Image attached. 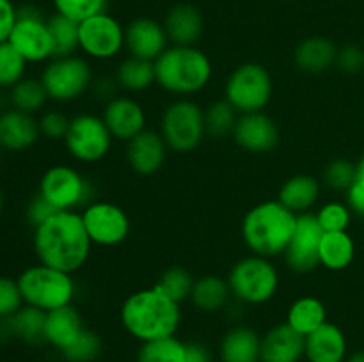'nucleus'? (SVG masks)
Segmentation results:
<instances>
[{
  "mask_svg": "<svg viewBox=\"0 0 364 362\" xmlns=\"http://www.w3.org/2000/svg\"><path fill=\"white\" fill-rule=\"evenodd\" d=\"M231 290L228 279L220 275H203L196 279L191 293V302L201 312H219L226 309L231 300Z\"/></svg>",
  "mask_w": 364,
  "mask_h": 362,
  "instance_id": "nucleus-28",
  "label": "nucleus"
},
{
  "mask_svg": "<svg viewBox=\"0 0 364 362\" xmlns=\"http://www.w3.org/2000/svg\"><path fill=\"white\" fill-rule=\"evenodd\" d=\"M38 121L41 137L48 138V141H64V137L68 133V128H70L71 117H68L60 110L52 109L45 110Z\"/></svg>",
  "mask_w": 364,
  "mask_h": 362,
  "instance_id": "nucleus-44",
  "label": "nucleus"
},
{
  "mask_svg": "<svg viewBox=\"0 0 364 362\" xmlns=\"http://www.w3.org/2000/svg\"><path fill=\"white\" fill-rule=\"evenodd\" d=\"M347 204L352 213H355V215L364 219V187L361 183H358V181H354V185L348 188Z\"/></svg>",
  "mask_w": 364,
  "mask_h": 362,
  "instance_id": "nucleus-48",
  "label": "nucleus"
},
{
  "mask_svg": "<svg viewBox=\"0 0 364 362\" xmlns=\"http://www.w3.org/2000/svg\"><path fill=\"white\" fill-rule=\"evenodd\" d=\"M231 297L245 305H263L279 290V272L272 259L263 256H245L231 266L228 273Z\"/></svg>",
  "mask_w": 364,
  "mask_h": 362,
  "instance_id": "nucleus-6",
  "label": "nucleus"
},
{
  "mask_svg": "<svg viewBox=\"0 0 364 362\" xmlns=\"http://www.w3.org/2000/svg\"><path fill=\"white\" fill-rule=\"evenodd\" d=\"M323 229L320 227L315 213L308 212L297 216V227L290 245L284 251V261L291 272L309 273L320 266V241Z\"/></svg>",
  "mask_w": 364,
  "mask_h": 362,
  "instance_id": "nucleus-15",
  "label": "nucleus"
},
{
  "mask_svg": "<svg viewBox=\"0 0 364 362\" xmlns=\"http://www.w3.org/2000/svg\"><path fill=\"white\" fill-rule=\"evenodd\" d=\"M38 192L59 212H82L92 197L87 177L68 163L50 165L39 177Z\"/></svg>",
  "mask_w": 364,
  "mask_h": 362,
  "instance_id": "nucleus-10",
  "label": "nucleus"
},
{
  "mask_svg": "<svg viewBox=\"0 0 364 362\" xmlns=\"http://www.w3.org/2000/svg\"><path fill=\"white\" fill-rule=\"evenodd\" d=\"M13 337L27 344L45 343L46 312L38 307L25 304L20 311L9 318Z\"/></svg>",
  "mask_w": 364,
  "mask_h": 362,
  "instance_id": "nucleus-33",
  "label": "nucleus"
},
{
  "mask_svg": "<svg viewBox=\"0 0 364 362\" xmlns=\"http://www.w3.org/2000/svg\"><path fill=\"white\" fill-rule=\"evenodd\" d=\"M52 4L57 14L80 23L96 14L107 13L110 0H52Z\"/></svg>",
  "mask_w": 364,
  "mask_h": 362,
  "instance_id": "nucleus-40",
  "label": "nucleus"
},
{
  "mask_svg": "<svg viewBox=\"0 0 364 362\" xmlns=\"http://www.w3.org/2000/svg\"><path fill=\"white\" fill-rule=\"evenodd\" d=\"M233 141L240 149L255 155L272 151L279 142V128L265 112L242 114L233 130Z\"/></svg>",
  "mask_w": 364,
  "mask_h": 362,
  "instance_id": "nucleus-18",
  "label": "nucleus"
},
{
  "mask_svg": "<svg viewBox=\"0 0 364 362\" xmlns=\"http://www.w3.org/2000/svg\"><path fill=\"white\" fill-rule=\"evenodd\" d=\"M114 141L128 142L148 130V116L141 102L127 94H116L105 103L102 114Z\"/></svg>",
  "mask_w": 364,
  "mask_h": 362,
  "instance_id": "nucleus-16",
  "label": "nucleus"
},
{
  "mask_svg": "<svg viewBox=\"0 0 364 362\" xmlns=\"http://www.w3.org/2000/svg\"><path fill=\"white\" fill-rule=\"evenodd\" d=\"M102 337L95 330L85 327L78 334L77 339L60 351V355L68 362H95L100 357V353H102Z\"/></svg>",
  "mask_w": 364,
  "mask_h": 362,
  "instance_id": "nucleus-39",
  "label": "nucleus"
},
{
  "mask_svg": "<svg viewBox=\"0 0 364 362\" xmlns=\"http://www.w3.org/2000/svg\"><path fill=\"white\" fill-rule=\"evenodd\" d=\"M18 18V6L13 0H0V43L9 39L11 31Z\"/></svg>",
  "mask_w": 364,
  "mask_h": 362,
  "instance_id": "nucleus-47",
  "label": "nucleus"
},
{
  "mask_svg": "<svg viewBox=\"0 0 364 362\" xmlns=\"http://www.w3.org/2000/svg\"><path fill=\"white\" fill-rule=\"evenodd\" d=\"M304 350L306 337L295 332L287 322L277 323L262 336L259 362H301Z\"/></svg>",
  "mask_w": 364,
  "mask_h": 362,
  "instance_id": "nucleus-21",
  "label": "nucleus"
},
{
  "mask_svg": "<svg viewBox=\"0 0 364 362\" xmlns=\"http://www.w3.org/2000/svg\"><path fill=\"white\" fill-rule=\"evenodd\" d=\"M320 181L309 174H295L288 177L279 188L277 201L287 206L295 215L311 212L313 206L318 202Z\"/></svg>",
  "mask_w": 364,
  "mask_h": 362,
  "instance_id": "nucleus-27",
  "label": "nucleus"
},
{
  "mask_svg": "<svg viewBox=\"0 0 364 362\" xmlns=\"http://www.w3.org/2000/svg\"><path fill=\"white\" fill-rule=\"evenodd\" d=\"M166 141L160 131L144 130L127 142V162L128 167L139 176H153L164 167L167 160Z\"/></svg>",
  "mask_w": 364,
  "mask_h": 362,
  "instance_id": "nucleus-19",
  "label": "nucleus"
},
{
  "mask_svg": "<svg viewBox=\"0 0 364 362\" xmlns=\"http://www.w3.org/2000/svg\"><path fill=\"white\" fill-rule=\"evenodd\" d=\"M348 357L347 336L336 323L326 322L306 336L304 358L308 362H345Z\"/></svg>",
  "mask_w": 364,
  "mask_h": 362,
  "instance_id": "nucleus-22",
  "label": "nucleus"
},
{
  "mask_svg": "<svg viewBox=\"0 0 364 362\" xmlns=\"http://www.w3.org/2000/svg\"><path fill=\"white\" fill-rule=\"evenodd\" d=\"M187 343L176 336L141 343L137 362H185Z\"/></svg>",
  "mask_w": 364,
  "mask_h": 362,
  "instance_id": "nucleus-34",
  "label": "nucleus"
},
{
  "mask_svg": "<svg viewBox=\"0 0 364 362\" xmlns=\"http://www.w3.org/2000/svg\"><path fill=\"white\" fill-rule=\"evenodd\" d=\"M41 138L39 121L36 116L6 109L0 112V148L7 153H21L38 144Z\"/></svg>",
  "mask_w": 364,
  "mask_h": 362,
  "instance_id": "nucleus-20",
  "label": "nucleus"
},
{
  "mask_svg": "<svg viewBox=\"0 0 364 362\" xmlns=\"http://www.w3.org/2000/svg\"><path fill=\"white\" fill-rule=\"evenodd\" d=\"M169 46L164 23L153 18H135L124 28V50L130 57L155 62Z\"/></svg>",
  "mask_w": 364,
  "mask_h": 362,
  "instance_id": "nucleus-17",
  "label": "nucleus"
},
{
  "mask_svg": "<svg viewBox=\"0 0 364 362\" xmlns=\"http://www.w3.org/2000/svg\"><path fill=\"white\" fill-rule=\"evenodd\" d=\"M63 142L73 160L80 163H96L109 155L114 137L102 116L82 112L71 117L70 128Z\"/></svg>",
  "mask_w": 364,
  "mask_h": 362,
  "instance_id": "nucleus-11",
  "label": "nucleus"
},
{
  "mask_svg": "<svg viewBox=\"0 0 364 362\" xmlns=\"http://www.w3.org/2000/svg\"><path fill=\"white\" fill-rule=\"evenodd\" d=\"M156 85L167 94L188 98L208 87L213 78V62L198 46L171 45L155 60Z\"/></svg>",
  "mask_w": 364,
  "mask_h": 362,
  "instance_id": "nucleus-4",
  "label": "nucleus"
},
{
  "mask_svg": "<svg viewBox=\"0 0 364 362\" xmlns=\"http://www.w3.org/2000/svg\"><path fill=\"white\" fill-rule=\"evenodd\" d=\"M327 319V307L320 298L306 295L291 302L287 312V323L301 336H309L323 325Z\"/></svg>",
  "mask_w": 364,
  "mask_h": 362,
  "instance_id": "nucleus-29",
  "label": "nucleus"
},
{
  "mask_svg": "<svg viewBox=\"0 0 364 362\" xmlns=\"http://www.w3.org/2000/svg\"><path fill=\"white\" fill-rule=\"evenodd\" d=\"M297 216L277 199L252 206L240 226L245 247L252 254L269 259L283 256L297 227Z\"/></svg>",
  "mask_w": 364,
  "mask_h": 362,
  "instance_id": "nucleus-3",
  "label": "nucleus"
},
{
  "mask_svg": "<svg viewBox=\"0 0 364 362\" xmlns=\"http://www.w3.org/2000/svg\"><path fill=\"white\" fill-rule=\"evenodd\" d=\"M48 27L53 41V57H66L78 52V21L53 13L48 16Z\"/></svg>",
  "mask_w": 364,
  "mask_h": 362,
  "instance_id": "nucleus-35",
  "label": "nucleus"
},
{
  "mask_svg": "<svg viewBox=\"0 0 364 362\" xmlns=\"http://www.w3.org/2000/svg\"><path fill=\"white\" fill-rule=\"evenodd\" d=\"M114 78L117 82V87H121L123 91L132 92V94L142 92L156 84L155 62L128 55L119 62Z\"/></svg>",
  "mask_w": 364,
  "mask_h": 362,
  "instance_id": "nucleus-31",
  "label": "nucleus"
},
{
  "mask_svg": "<svg viewBox=\"0 0 364 362\" xmlns=\"http://www.w3.org/2000/svg\"><path fill=\"white\" fill-rule=\"evenodd\" d=\"M7 41L28 64H46L53 59V41L48 18L32 4L18 7V18Z\"/></svg>",
  "mask_w": 364,
  "mask_h": 362,
  "instance_id": "nucleus-12",
  "label": "nucleus"
},
{
  "mask_svg": "<svg viewBox=\"0 0 364 362\" xmlns=\"http://www.w3.org/2000/svg\"><path fill=\"white\" fill-rule=\"evenodd\" d=\"M185 362H213V357L205 344L192 341V343H187Z\"/></svg>",
  "mask_w": 364,
  "mask_h": 362,
  "instance_id": "nucleus-49",
  "label": "nucleus"
},
{
  "mask_svg": "<svg viewBox=\"0 0 364 362\" xmlns=\"http://www.w3.org/2000/svg\"><path fill=\"white\" fill-rule=\"evenodd\" d=\"M4 206H6V197H4V192L0 190V215H2L4 212Z\"/></svg>",
  "mask_w": 364,
  "mask_h": 362,
  "instance_id": "nucleus-53",
  "label": "nucleus"
},
{
  "mask_svg": "<svg viewBox=\"0 0 364 362\" xmlns=\"http://www.w3.org/2000/svg\"><path fill=\"white\" fill-rule=\"evenodd\" d=\"M338 48L329 38L311 35L295 46V66L308 75H320L336 64Z\"/></svg>",
  "mask_w": 364,
  "mask_h": 362,
  "instance_id": "nucleus-26",
  "label": "nucleus"
},
{
  "mask_svg": "<svg viewBox=\"0 0 364 362\" xmlns=\"http://www.w3.org/2000/svg\"><path fill=\"white\" fill-rule=\"evenodd\" d=\"M85 329L82 314L73 304L46 312L45 343L63 351Z\"/></svg>",
  "mask_w": 364,
  "mask_h": 362,
  "instance_id": "nucleus-25",
  "label": "nucleus"
},
{
  "mask_svg": "<svg viewBox=\"0 0 364 362\" xmlns=\"http://www.w3.org/2000/svg\"><path fill=\"white\" fill-rule=\"evenodd\" d=\"M274 80L269 67L259 62H244L235 67L224 82L223 98L238 114L263 112L272 102Z\"/></svg>",
  "mask_w": 364,
  "mask_h": 362,
  "instance_id": "nucleus-7",
  "label": "nucleus"
},
{
  "mask_svg": "<svg viewBox=\"0 0 364 362\" xmlns=\"http://www.w3.org/2000/svg\"><path fill=\"white\" fill-rule=\"evenodd\" d=\"M16 280L25 304L45 312L70 305L77 293L73 273L52 268L43 263L21 270Z\"/></svg>",
  "mask_w": 364,
  "mask_h": 362,
  "instance_id": "nucleus-5",
  "label": "nucleus"
},
{
  "mask_svg": "<svg viewBox=\"0 0 364 362\" xmlns=\"http://www.w3.org/2000/svg\"><path fill=\"white\" fill-rule=\"evenodd\" d=\"M57 212H59V209H57L55 206L50 204L39 192H36L31 197V201L27 202V206H25V219H27V222L31 224L32 229H34V227L46 222L50 216L55 215Z\"/></svg>",
  "mask_w": 364,
  "mask_h": 362,
  "instance_id": "nucleus-45",
  "label": "nucleus"
},
{
  "mask_svg": "<svg viewBox=\"0 0 364 362\" xmlns=\"http://www.w3.org/2000/svg\"><path fill=\"white\" fill-rule=\"evenodd\" d=\"M355 181V163L350 160H333L323 170V183L336 192H348Z\"/></svg>",
  "mask_w": 364,
  "mask_h": 362,
  "instance_id": "nucleus-42",
  "label": "nucleus"
},
{
  "mask_svg": "<svg viewBox=\"0 0 364 362\" xmlns=\"http://www.w3.org/2000/svg\"><path fill=\"white\" fill-rule=\"evenodd\" d=\"M345 362H364V350L348 355V357L345 358Z\"/></svg>",
  "mask_w": 364,
  "mask_h": 362,
  "instance_id": "nucleus-52",
  "label": "nucleus"
},
{
  "mask_svg": "<svg viewBox=\"0 0 364 362\" xmlns=\"http://www.w3.org/2000/svg\"><path fill=\"white\" fill-rule=\"evenodd\" d=\"M39 80L45 85L48 98L55 103L77 102L95 84L87 57L77 53L50 59L43 67Z\"/></svg>",
  "mask_w": 364,
  "mask_h": 362,
  "instance_id": "nucleus-9",
  "label": "nucleus"
},
{
  "mask_svg": "<svg viewBox=\"0 0 364 362\" xmlns=\"http://www.w3.org/2000/svg\"><path fill=\"white\" fill-rule=\"evenodd\" d=\"M238 116L240 114L224 98L210 103L205 109L206 135H210L213 138H224L226 135H233Z\"/></svg>",
  "mask_w": 364,
  "mask_h": 362,
  "instance_id": "nucleus-36",
  "label": "nucleus"
},
{
  "mask_svg": "<svg viewBox=\"0 0 364 362\" xmlns=\"http://www.w3.org/2000/svg\"><path fill=\"white\" fill-rule=\"evenodd\" d=\"M25 305L18 280L0 275V318H11Z\"/></svg>",
  "mask_w": 364,
  "mask_h": 362,
  "instance_id": "nucleus-43",
  "label": "nucleus"
},
{
  "mask_svg": "<svg viewBox=\"0 0 364 362\" xmlns=\"http://www.w3.org/2000/svg\"><path fill=\"white\" fill-rule=\"evenodd\" d=\"M2 160H4V149L0 148V165H2Z\"/></svg>",
  "mask_w": 364,
  "mask_h": 362,
  "instance_id": "nucleus-54",
  "label": "nucleus"
},
{
  "mask_svg": "<svg viewBox=\"0 0 364 362\" xmlns=\"http://www.w3.org/2000/svg\"><path fill=\"white\" fill-rule=\"evenodd\" d=\"M91 248L80 212H57L32 233V251L38 263L68 273L84 268Z\"/></svg>",
  "mask_w": 364,
  "mask_h": 362,
  "instance_id": "nucleus-1",
  "label": "nucleus"
},
{
  "mask_svg": "<svg viewBox=\"0 0 364 362\" xmlns=\"http://www.w3.org/2000/svg\"><path fill=\"white\" fill-rule=\"evenodd\" d=\"M162 23L169 43L174 46H196L205 28L201 11L192 4L173 6L167 11Z\"/></svg>",
  "mask_w": 364,
  "mask_h": 362,
  "instance_id": "nucleus-23",
  "label": "nucleus"
},
{
  "mask_svg": "<svg viewBox=\"0 0 364 362\" xmlns=\"http://www.w3.org/2000/svg\"><path fill=\"white\" fill-rule=\"evenodd\" d=\"M196 279L191 275L187 268L183 266H171L166 272L160 275V279L156 280L155 286L159 287L162 293H166L167 297L173 298L174 302L181 304V302L191 300L192 287H194Z\"/></svg>",
  "mask_w": 364,
  "mask_h": 362,
  "instance_id": "nucleus-37",
  "label": "nucleus"
},
{
  "mask_svg": "<svg viewBox=\"0 0 364 362\" xmlns=\"http://www.w3.org/2000/svg\"><path fill=\"white\" fill-rule=\"evenodd\" d=\"M159 131L169 151H194L206 137L205 109L188 98L174 99L164 109Z\"/></svg>",
  "mask_w": 364,
  "mask_h": 362,
  "instance_id": "nucleus-8",
  "label": "nucleus"
},
{
  "mask_svg": "<svg viewBox=\"0 0 364 362\" xmlns=\"http://www.w3.org/2000/svg\"><path fill=\"white\" fill-rule=\"evenodd\" d=\"M354 258L355 243L348 231L323 233L320 241V265L333 272H341L352 265Z\"/></svg>",
  "mask_w": 364,
  "mask_h": 362,
  "instance_id": "nucleus-30",
  "label": "nucleus"
},
{
  "mask_svg": "<svg viewBox=\"0 0 364 362\" xmlns=\"http://www.w3.org/2000/svg\"><path fill=\"white\" fill-rule=\"evenodd\" d=\"M9 92L0 89V112H4L6 109H9Z\"/></svg>",
  "mask_w": 364,
  "mask_h": 362,
  "instance_id": "nucleus-51",
  "label": "nucleus"
},
{
  "mask_svg": "<svg viewBox=\"0 0 364 362\" xmlns=\"http://www.w3.org/2000/svg\"><path fill=\"white\" fill-rule=\"evenodd\" d=\"M316 220H318L320 227L323 229V233H336V231H347L350 226L352 212L348 208V204L343 202L331 201L326 202L323 206H320L318 212L315 213Z\"/></svg>",
  "mask_w": 364,
  "mask_h": 362,
  "instance_id": "nucleus-41",
  "label": "nucleus"
},
{
  "mask_svg": "<svg viewBox=\"0 0 364 362\" xmlns=\"http://www.w3.org/2000/svg\"><path fill=\"white\" fill-rule=\"evenodd\" d=\"M7 92H9V105L20 112L31 114V116H36L41 110H45L50 99L43 82L34 77L21 78Z\"/></svg>",
  "mask_w": 364,
  "mask_h": 362,
  "instance_id": "nucleus-32",
  "label": "nucleus"
},
{
  "mask_svg": "<svg viewBox=\"0 0 364 362\" xmlns=\"http://www.w3.org/2000/svg\"><path fill=\"white\" fill-rule=\"evenodd\" d=\"M336 66L348 75L359 73L364 67V52L355 45H347L338 50Z\"/></svg>",
  "mask_w": 364,
  "mask_h": 362,
  "instance_id": "nucleus-46",
  "label": "nucleus"
},
{
  "mask_svg": "<svg viewBox=\"0 0 364 362\" xmlns=\"http://www.w3.org/2000/svg\"><path fill=\"white\" fill-rule=\"evenodd\" d=\"M124 25L107 11L80 21L78 50L95 60H112L124 50Z\"/></svg>",
  "mask_w": 364,
  "mask_h": 362,
  "instance_id": "nucleus-13",
  "label": "nucleus"
},
{
  "mask_svg": "<svg viewBox=\"0 0 364 362\" xmlns=\"http://www.w3.org/2000/svg\"><path fill=\"white\" fill-rule=\"evenodd\" d=\"M80 215L89 240L96 247H117L130 236V216L127 209L116 202L91 201L82 209Z\"/></svg>",
  "mask_w": 364,
  "mask_h": 362,
  "instance_id": "nucleus-14",
  "label": "nucleus"
},
{
  "mask_svg": "<svg viewBox=\"0 0 364 362\" xmlns=\"http://www.w3.org/2000/svg\"><path fill=\"white\" fill-rule=\"evenodd\" d=\"M123 329L141 343L176 336L181 327V304L174 302L153 284L134 291L124 298L119 309Z\"/></svg>",
  "mask_w": 364,
  "mask_h": 362,
  "instance_id": "nucleus-2",
  "label": "nucleus"
},
{
  "mask_svg": "<svg viewBox=\"0 0 364 362\" xmlns=\"http://www.w3.org/2000/svg\"><path fill=\"white\" fill-rule=\"evenodd\" d=\"M355 181L364 187V153L361 158H359V162L355 163Z\"/></svg>",
  "mask_w": 364,
  "mask_h": 362,
  "instance_id": "nucleus-50",
  "label": "nucleus"
},
{
  "mask_svg": "<svg viewBox=\"0 0 364 362\" xmlns=\"http://www.w3.org/2000/svg\"><path fill=\"white\" fill-rule=\"evenodd\" d=\"M220 362H259L262 336L247 325H235L219 343Z\"/></svg>",
  "mask_w": 364,
  "mask_h": 362,
  "instance_id": "nucleus-24",
  "label": "nucleus"
},
{
  "mask_svg": "<svg viewBox=\"0 0 364 362\" xmlns=\"http://www.w3.org/2000/svg\"><path fill=\"white\" fill-rule=\"evenodd\" d=\"M28 62L9 41L0 43V89L9 91L27 77Z\"/></svg>",
  "mask_w": 364,
  "mask_h": 362,
  "instance_id": "nucleus-38",
  "label": "nucleus"
}]
</instances>
